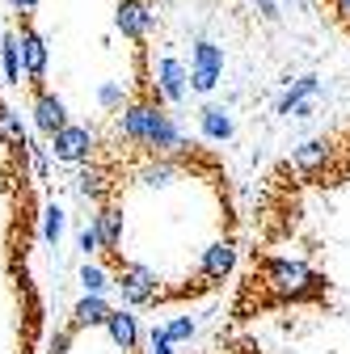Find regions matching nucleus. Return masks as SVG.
<instances>
[{"label": "nucleus", "mask_w": 350, "mask_h": 354, "mask_svg": "<svg viewBox=\"0 0 350 354\" xmlns=\"http://www.w3.org/2000/svg\"><path fill=\"white\" fill-rule=\"evenodd\" d=\"M329 283L325 274L308 270L304 261L291 257H253V274L245 283V295L237 304V313H249V308H283V304H317L325 299Z\"/></svg>", "instance_id": "1"}, {"label": "nucleus", "mask_w": 350, "mask_h": 354, "mask_svg": "<svg viewBox=\"0 0 350 354\" xmlns=\"http://www.w3.org/2000/svg\"><path fill=\"white\" fill-rule=\"evenodd\" d=\"M118 136L127 144H136V148H148L152 156H178L186 148L182 127L160 110L156 97H140L127 110H118Z\"/></svg>", "instance_id": "2"}, {"label": "nucleus", "mask_w": 350, "mask_h": 354, "mask_svg": "<svg viewBox=\"0 0 350 354\" xmlns=\"http://www.w3.org/2000/svg\"><path fill=\"white\" fill-rule=\"evenodd\" d=\"M93 148H98V140H93L89 127H72V122H64L55 136H51L55 160H68V165H84V160L93 156Z\"/></svg>", "instance_id": "3"}, {"label": "nucleus", "mask_w": 350, "mask_h": 354, "mask_svg": "<svg viewBox=\"0 0 350 354\" xmlns=\"http://www.w3.org/2000/svg\"><path fill=\"white\" fill-rule=\"evenodd\" d=\"M220 72H224V51L215 47V42H194V68H190V84L194 93H211L215 84H220Z\"/></svg>", "instance_id": "4"}, {"label": "nucleus", "mask_w": 350, "mask_h": 354, "mask_svg": "<svg viewBox=\"0 0 350 354\" xmlns=\"http://www.w3.org/2000/svg\"><path fill=\"white\" fill-rule=\"evenodd\" d=\"M232 266H237L232 241H215V245H207V253H203V261H199V283H203V291H207V287H220V283L232 274Z\"/></svg>", "instance_id": "5"}, {"label": "nucleus", "mask_w": 350, "mask_h": 354, "mask_svg": "<svg viewBox=\"0 0 350 354\" xmlns=\"http://www.w3.org/2000/svg\"><path fill=\"white\" fill-rule=\"evenodd\" d=\"M118 291H122L127 304H148V299H156V274L148 266H122L118 270Z\"/></svg>", "instance_id": "6"}, {"label": "nucleus", "mask_w": 350, "mask_h": 354, "mask_svg": "<svg viewBox=\"0 0 350 354\" xmlns=\"http://www.w3.org/2000/svg\"><path fill=\"white\" fill-rule=\"evenodd\" d=\"M114 26H118L131 42H144V38H148V30H152V13H148L144 0H122L118 13H114Z\"/></svg>", "instance_id": "7"}, {"label": "nucleus", "mask_w": 350, "mask_h": 354, "mask_svg": "<svg viewBox=\"0 0 350 354\" xmlns=\"http://www.w3.org/2000/svg\"><path fill=\"white\" fill-rule=\"evenodd\" d=\"M17 42H21V64H26V76L38 84L42 76H47V42H42V38H38V30H30V26L21 30V38H17Z\"/></svg>", "instance_id": "8"}, {"label": "nucleus", "mask_w": 350, "mask_h": 354, "mask_svg": "<svg viewBox=\"0 0 350 354\" xmlns=\"http://www.w3.org/2000/svg\"><path fill=\"white\" fill-rule=\"evenodd\" d=\"M68 122V110L55 93H38L34 97V127L42 131V136H55V131Z\"/></svg>", "instance_id": "9"}, {"label": "nucleus", "mask_w": 350, "mask_h": 354, "mask_svg": "<svg viewBox=\"0 0 350 354\" xmlns=\"http://www.w3.org/2000/svg\"><path fill=\"white\" fill-rule=\"evenodd\" d=\"M186 80H190V76H186V68L173 59V55H165V59H160V68H156V88H160L169 102H182V97H186Z\"/></svg>", "instance_id": "10"}, {"label": "nucleus", "mask_w": 350, "mask_h": 354, "mask_svg": "<svg viewBox=\"0 0 350 354\" xmlns=\"http://www.w3.org/2000/svg\"><path fill=\"white\" fill-rule=\"evenodd\" d=\"M106 333H110V342H114L122 354H131V350L140 346V325H136V317H131V313H122V308H118V313H110Z\"/></svg>", "instance_id": "11"}, {"label": "nucleus", "mask_w": 350, "mask_h": 354, "mask_svg": "<svg viewBox=\"0 0 350 354\" xmlns=\"http://www.w3.org/2000/svg\"><path fill=\"white\" fill-rule=\"evenodd\" d=\"M76 190H80L84 198H93V203H106V198L114 194V182H110V173H106V169L89 165V169H80V177H76Z\"/></svg>", "instance_id": "12"}, {"label": "nucleus", "mask_w": 350, "mask_h": 354, "mask_svg": "<svg viewBox=\"0 0 350 354\" xmlns=\"http://www.w3.org/2000/svg\"><path fill=\"white\" fill-rule=\"evenodd\" d=\"M110 321V308H106V299L102 295H84L80 304H76V313H72V325L76 329H93V325H106Z\"/></svg>", "instance_id": "13"}, {"label": "nucleus", "mask_w": 350, "mask_h": 354, "mask_svg": "<svg viewBox=\"0 0 350 354\" xmlns=\"http://www.w3.org/2000/svg\"><path fill=\"white\" fill-rule=\"evenodd\" d=\"M93 224H98V232H102V249L114 253V249L122 245V211H118V207H102V211L93 215Z\"/></svg>", "instance_id": "14"}, {"label": "nucleus", "mask_w": 350, "mask_h": 354, "mask_svg": "<svg viewBox=\"0 0 350 354\" xmlns=\"http://www.w3.org/2000/svg\"><path fill=\"white\" fill-rule=\"evenodd\" d=\"M199 127H203V136H207L211 144L232 140V118H228V110H224V106H207V110H203V118H199Z\"/></svg>", "instance_id": "15"}, {"label": "nucleus", "mask_w": 350, "mask_h": 354, "mask_svg": "<svg viewBox=\"0 0 350 354\" xmlns=\"http://www.w3.org/2000/svg\"><path fill=\"white\" fill-rule=\"evenodd\" d=\"M136 177H140V182H144L148 190H165V186L173 182V177H178V165H173L169 156H160V160L152 156V160H148V165H144Z\"/></svg>", "instance_id": "16"}, {"label": "nucleus", "mask_w": 350, "mask_h": 354, "mask_svg": "<svg viewBox=\"0 0 350 354\" xmlns=\"http://www.w3.org/2000/svg\"><path fill=\"white\" fill-rule=\"evenodd\" d=\"M317 93V76H304L287 88V97L279 102V114H308V106H304V97Z\"/></svg>", "instance_id": "17"}, {"label": "nucleus", "mask_w": 350, "mask_h": 354, "mask_svg": "<svg viewBox=\"0 0 350 354\" xmlns=\"http://www.w3.org/2000/svg\"><path fill=\"white\" fill-rule=\"evenodd\" d=\"M0 64H5V80L9 84H21V42L13 34H5V42H0Z\"/></svg>", "instance_id": "18"}, {"label": "nucleus", "mask_w": 350, "mask_h": 354, "mask_svg": "<svg viewBox=\"0 0 350 354\" xmlns=\"http://www.w3.org/2000/svg\"><path fill=\"white\" fill-rule=\"evenodd\" d=\"M0 144H9V148H26V131H21V118L13 110L0 106Z\"/></svg>", "instance_id": "19"}, {"label": "nucleus", "mask_w": 350, "mask_h": 354, "mask_svg": "<svg viewBox=\"0 0 350 354\" xmlns=\"http://www.w3.org/2000/svg\"><path fill=\"white\" fill-rule=\"evenodd\" d=\"M42 236H47V245H59V236H64V211L55 203L47 207V215H42Z\"/></svg>", "instance_id": "20"}, {"label": "nucleus", "mask_w": 350, "mask_h": 354, "mask_svg": "<svg viewBox=\"0 0 350 354\" xmlns=\"http://www.w3.org/2000/svg\"><path fill=\"white\" fill-rule=\"evenodd\" d=\"M321 5L329 9V21L350 38V0H321Z\"/></svg>", "instance_id": "21"}, {"label": "nucleus", "mask_w": 350, "mask_h": 354, "mask_svg": "<svg viewBox=\"0 0 350 354\" xmlns=\"http://www.w3.org/2000/svg\"><path fill=\"white\" fill-rule=\"evenodd\" d=\"M80 283H84V291H93V295H102L110 287L106 270H98V266H80Z\"/></svg>", "instance_id": "22"}, {"label": "nucleus", "mask_w": 350, "mask_h": 354, "mask_svg": "<svg viewBox=\"0 0 350 354\" xmlns=\"http://www.w3.org/2000/svg\"><path fill=\"white\" fill-rule=\"evenodd\" d=\"M165 333H169L173 342H186V337L194 333V321H190V317H178V321H169V325H165Z\"/></svg>", "instance_id": "23"}, {"label": "nucleus", "mask_w": 350, "mask_h": 354, "mask_svg": "<svg viewBox=\"0 0 350 354\" xmlns=\"http://www.w3.org/2000/svg\"><path fill=\"white\" fill-rule=\"evenodd\" d=\"M80 249H84V253H98V249H102V232H98V224H84V228H80Z\"/></svg>", "instance_id": "24"}, {"label": "nucleus", "mask_w": 350, "mask_h": 354, "mask_svg": "<svg viewBox=\"0 0 350 354\" xmlns=\"http://www.w3.org/2000/svg\"><path fill=\"white\" fill-rule=\"evenodd\" d=\"M173 350V337L165 329H152V354H169Z\"/></svg>", "instance_id": "25"}, {"label": "nucleus", "mask_w": 350, "mask_h": 354, "mask_svg": "<svg viewBox=\"0 0 350 354\" xmlns=\"http://www.w3.org/2000/svg\"><path fill=\"white\" fill-rule=\"evenodd\" d=\"M98 97H102V106H106V110H114V106L122 102V93H118V84H102V93H98Z\"/></svg>", "instance_id": "26"}, {"label": "nucleus", "mask_w": 350, "mask_h": 354, "mask_svg": "<svg viewBox=\"0 0 350 354\" xmlns=\"http://www.w3.org/2000/svg\"><path fill=\"white\" fill-rule=\"evenodd\" d=\"M253 5L261 9V17H266V21H275V17H279V9H275V0H253Z\"/></svg>", "instance_id": "27"}, {"label": "nucleus", "mask_w": 350, "mask_h": 354, "mask_svg": "<svg viewBox=\"0 0 350 354\" xmlns=\"http://www.w3.org/2000/svg\"><path fill=\"white\" fill-rule=\"evenodd\" d=\"M68 342H72V333H55V342H51V354H68Z\"/></svg>", "instance_id": "28"}, {"label": "nucleus", "mask_w": 350, "mask_h": 354, "mask_svg": "<svg viewBox=\"0 0 350 354\" xmlns=\"http://www.w3.org/2000/svg\"><path fill=\"white\" fill-rule=\"evenodd\" d=\"M13 9H21V13H30V9H38V0H13Z\"/></svg>", "instance_id": "29"}, {"label": "nucleus", "mask_w": 350, "mask_h": 354, "mask_svg": "<svg viewBox=\"0 0 350 354\" xmlns=\"http://www.w3.org/2000/svg\"><path fill=\"white\" fill-rule=\"evenodd\" d=\"M291 5H295V9H308V5H313V0H291Z\"/></svg>", "instance_id": "30"}]
</instances>
